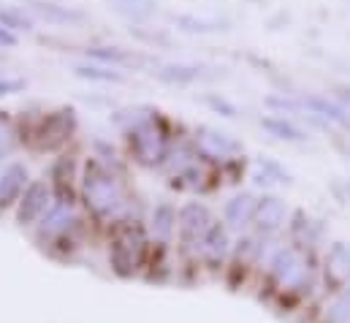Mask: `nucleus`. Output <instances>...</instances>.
I'll return each instance as SVG.
<instances>
[{"instance_id":"1","label":"nucleus","mask_w":350,"mask_h":323,"mask_svg":"<svg viewBox=\"0 0 350 323\" xmlns=\"http://www.w3.org/2000/svg\"><path fill=\"white\" fill-rule=\"evenodd\" d=\"M136 147L139 161L144 163H158L163 158V131L155 125V120H144L142 125H136L133 131H128Z\"/></svg>"},{"instance_id":"2","label":"nucleus","mask_w":350,"mask_h":323,"mask_svg":"<svg viewBox=\"0 0 350 323\" xmlns=\"http://www.w3.org/2000/svg\"><path fill=\"white\" fill-rule=\"evenodd\" d=\"M196 136H198L201 150L209 153V155H215V158H228V155H237L242 150V144L231 133L217 131V128H198Z\"/></svg>"},{"instance_id":"3","label":"nucleus","mask_w":350,"mask_h":323,"mask_svg":"<svg viewBox=\"0 0 350 323\" xmlns=\"http://www.w3.org/2000/svg\"><path fill=\"white\" fill-rule=\"evenodd\" d=\"M299 109H307V114H312V117H323V120H329V122H334V125L350 128V114L340 106V103H334V101H329V98L310 95V98L299 101Z\"/></svg>"},{"instance_id":"4","label":"nucleus","mask_w":350,"mask_h":323,"mask_svg":"<svg viewBox=\"0 0 350 323\" xmlns=\"http://www.w3.org/2000/svg\"><path fill=\"white\" fill-rule=\"evenodd\" d=\"M74 131V112H55L44 120L38 136H44V144L46 147H55L60 142H66Z\"/></svg>"},{"instance_id":"5","label":"nucleus","mask_w":350,"mask_h":323,"mask_svg":"<svg viewBox=\"0 0 350 323\" xmlns=\"http://www.w3.org/2000/svg\"><path fill=\"white\" fill-rule=\"evenodd\" d=\"M88 196L90 201H95V204L114 201V182L106 174H100L95 166H92V171L88 174Z\"/></svg>"},{"instance_id":"6","label":"nucleus","mask_w":350,"mask_h":323,"mask_svg":"<svg viewBox=\"0 0 350 323\" xmlns=\"http://www.w3.org/2000/svg\"><path fill=\"white\" fill-rule=\"evenodd\" d=\"M109 5L133 22H144L155 11V0H109Z\"/></svg>"},{"instance_id":"7","label":"nucleus","mask_w":350,"mask_h":323,"mask_svg":"<svg viewBox=\"0 0 350 323\" xmlns=\"http://www.w3.org/2000/svg\"><path fill=\"white\" fill-rule=\"evenodd\" d=\"M33 11H36L38 16H44L46 22H52V25H71V22H79V19H82L79 11H71V8L55 5V3H36Z\"/></svg>"},{"instance_id":"8","label":"nucleus","mask_w":350,"mask_h":323,"mask_svg":"<svg viewBox=\"0 0 350 323\" xmlns=\"http://www.w3.org/2000/svg\"><path fill=\"white\" fill-rule=\"evenodd\" d=\"M261 125L269 133H274L277 139H288V142L304 139V131L296 128V125H293L291 120H285V117H266V120H261Z\"/></svg>"},{"instance_id":"9","label":"nucleus","mask_w":350,"mask_h":323,"mask_svg":"<svg viewBox=\"0 0 350 323\" xmlns=\"http://www.w3.org/2000/svg\"><path fill=\"white\" fill-rule=\"evenodd\" d=\"M22 179H25V168H22L19 163H11V166L0 174V204H5L8 198H14V193L19 190Z\"/></svg>"},{"instance_id":"10","label":"nucleus","mask_w":350,"mask_h":323,"mask_svg":"<svg viewBox=\"0 0 350 323\" xmlns=\"http://www.w3.org/2000/svg\"><path fill=\"white\" fill-rule=\"evenodd\" d=\"M0 25L5 30H30L33 27V22L25 16V11H19L14 5H3L0 8Z\"/></svg>"},{"instance_id":"11","label":"nucleus","mask_w":350,"mask_h":323,"mask_svg":"<svg viewBox=\"0 0 350 323\" xmlns=\"http://www.w3.org/2000/svg\"><path fill=\"white\" fill-rule=\"evenodd\" d=\"M174 22L182 30L190 33H212V30H223L220 19H196V16H174Z\"/></svg>"},{"instance_id":"12","label":"nucleus","mask_w":350,"mask_h":323,"mask_svg":"<svg viewBox=\"0 0 350 323\" xmlns=\"http://www.w3.org/2000/svg\"><path fill=\"white\" fill-rule=\"evenodd\" d=\"M77 77L90 81H122V74L114 71V68H100V66H77L74 68Z\"/></svg>"},{"instance_id":"13","label":"nucleus","mask_w":350,"mask_h":323,"mask_svg":"<svg viewBox=\"0 0 350 323\" xmlns=\"http://www.w3.org/2000/svg\"><path fill=\"white\" fill-rule=\"evenodd\" d=\"M158 77L166 81H193L201 77V68H196V66H166V68H161L158 71Z\"/></svg>"},{"instance_id":"14","label":"nucleus","mask_w":350,"mask_h":323,"mask_svg":"<svg viewBox=\"0 0 350 323\" xmlns=\"http://www.w3.org/2000/svg\"><path fill=\"white\" fill-rule=\"evenodd\" d=\"M280 218H282V204L277 201V198H266L261 204V226H277L280 223Z\"/></svg>"},{"instance_id":"15","label":"nucleus","mask_w":350,"mask_h":323,"mask_svg":"<svg viewBox=\"0 0 350 323\" xmlns=\"http://www.w3.org/2000/svg\"><path fill=\"white\" fill-rule=\"evenodd\" d=\"M88 55L95 57V60H103V63H125V60H128L125 52H120V49H103V47L88 49Z\"/></svg>"},{"instance_id":"16","label":"nucleus","mask_w":350,"mask_h":323,"mask_svg":"<svg viewBox=\"0 0 350 323\" xmlns=\"http://www.w3.org/2000/svg\"><path fill=\"white\" fill-rule=\"evenodd\" d=\"M11 147H14V131H11V125L5 120H0V158L8 155Z\"/></svg>"},{"instance_id":"17","label":"nucleus","mask_w":350,"mask_h":323,"mask_svg":"<svg viewBox=\"0 0 350 323\" xmlns=\"http://www.w3.org/2000/svg\"><path fill=\"white\" fill-rule=\"evenodd\" d=\"M22 90H25L22 79H0V95H14V92H22Z\"/></svg>"},{"instance_id":"18","label":"nucleus","mask_w":350,"mask_h":323,"mask_svg":"<svg viewBox=\"0 0 350 323\" xmlns=\"http://www.w3.org/2000/svg\"><path fill=\"white\" fill-rule=\"evenodd\" d=\"M41 198H44V188H41V185H36V188L30 190V196H27V215L38 209V204H41Z\"/></svg>"},{"instance_id":"19","label":"nucleus","mask_w":350,"mask_h":323,"mask_svg":"<svg viewBox=\"0 0 350 323\" xmlns=\"http://www.w3.org/2000/svg\"><path fill=\"white\" fill-rule=\"evenodd\" d=\"M14 44H16V36L0 25V47H14Z\"/></svg>"},{"instance_id":"20","label":"nucleus","mask_w":350,"mask_h":323,"mask_svg":"<svg viewBox=\"0 0 350 323\" xmlns=\"http://www.w3.org/2000/svg\"><path fill=\"white\" fill-rule=\"evenodd\" d=\"M209 103H212L215 109H226V112H228V117H234V106H228L226 101H217V98H209Z\"/></svg>"},{"instance_id":"21","label":"nucleus","mask_w":350,"mask_h":323,"mask_svg":"<svg viewBox=\"0 0 350 323\" xmlns=\"http://www.w3.org/2000/svg\"><path fill=\"white\" fill-rule=\"evenodd\" d=\"M340 106H342V109L350 114V90H345V92H342V103H340Z\"/></svg>"}]
</instances>
